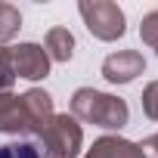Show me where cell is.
I'll return each mask as SVG.
<instances>
[{
	"mask_svg": "<svg viewBox=\"0 0 158 158\" xmlns=\"http://www.w3.org/2000/svg\"><path fill=\"white\" fill-rule=\"evenodd\" d=\"M22 28V13L13 3H0V47H6Z\"/></svg>",
	"mask_w": 158,
	"mask_h": 158,
	"instance_id": "cell-9",
	"label": "cell"
},
{
	"mask_svg": "<svg viewBox=\"0 0 158 158\" xmlns=\"http://www.w3.org/2000/svg\"><path fill=\"white\" fill-rule=\"evenodd\" d=\"M146 71V59L143 53L136 50H118V53H109L106 62H102V77L109 84H130Z\"/></svg>",
	"mask_w": 158,
	"mask_h": 158,
	"instance_id": "cell-6",
	"label": "cell"
},
{
	"mask_svg": "<svg viewBox=\"0 0 158 158\" xmlns=\"http://www.w3.org/2000/svg\"><path fill=\"white\" fill-rule=\"evenodd\" d=\"M139 37H143V44H146L149 50L158 53V10H152V13L143 16V22H139Z\"/></svg>",
	"mask_w": 158,
	"mask_h": 158,
	"instance_id": "cell-11",
	"label": "cell"
},
{
	"mask_svg": "<svg viewBox=\"0 0 158 158\" xmlns=\"http://www.w3.org/2000/svg\"><path fill=\"white\" fill-rule=\"evenodd\" d=\"M10 65H13V74L25 77V81H40V77L50 74V56L44 53L40 44L10 47Z\"/></svg>",
	"mask_w": 158,
	"mask_h": 158,
	"instance_id": "cell-5",
	"label": "cell"
},
{
	"mask_svg": "<svg viewBox=\"0 0 158 158\" xmlns=\"http://www.w3.org/2000/svg\"><path fill=\"white\" fill-rule=\"evenodd\" d=\"M139 149L146 152V158H158V133H152V136H146V139L139 143Z\"/></svg>",
	"mask_w": 158,
	"mask_h": 158,
	"instance_id": "cell-14",
	"label": "cell"
},
{
	"mask_svg": "<svg viewBox=\"0 0 158 158\" xmlns=\"http://www.w3.org/2000/svg\"><path fill=\"white\" fill-rule=\"evenodd\" d=\"M0 158H40L37 146L28 139H16V143H3L0 146Z\"/></svg>",
	"mask_w": 158,
	"mask_h": 158,
	"instance_id": "cell-10",
	"label": "cell"
},
{
	"mask_svg": "<svg viewBox=\"0 0 158 158\" xmlns=\"http://www.w3.org/2000/svg\"><path fill=\"white\" fill-rule=\"evenodd\" d=\"M34 146L40 158H77L84 146V130L71 115H53L37 133Z\"/></svg>",
	"mask_w": 158,
	"mask_h": 158,
	"instance_id": "cell-3",
	"label": "cell"
},
{
	"mask_svg": "<svg viewBox=\"0 0 158 158\" xmlns=\"http://www.w3.org/2000/svg\"><path fill=\"white\" fill-rule=\"evenodd\" d=\"M143 112H146V118L158 121V81L146 84V90H143Z\"/></svg>",
	"mask_w": 158,
	"mask_h": 158,
	"instance_id": "cell-13",
	"label": "cell"
},
{
	"mask_svg": "<svg viewBox=\"0 0 158 158\" xmlns=\"http://www.w3.org/2000/svg\"><path fill=\"white\" fill-rule=\"evenodd\" d=\"M77 13H81L87 31L96 40H118L127 31V19L124 10L112 0H81L77 3Z\"/></svg>",
	"mask_w": 158,
	"mask_h": 158,
	"instance_id": "cell-4",
	"label": "cell"
},
{
	"mask_svg": "<svg viewBox=\"0 0 158 158\" xmlns=\"http://www.w3.org/2000/svg\"><path fill=\"white\" fill-rule=\"evenodd\" d=\"M84 158H146V152L139 149V143H130L124 136H99L87 152Z\"/></svg>",
	"mask_w": 158,
	"mask_h": 158,
	"instance_id": "cell-7",
	"label": "cell"
},
{
	"mask_svg": "<svg viewBox=\"0 0 158 158\" xmlns=\"http://www.w3.org/2000/svg\"><path fill=\"white\" fill-rule=\"evenodd\" d=\"M16 84V74L10 65V47H0V93H13Z\"/></svg>",
	"mask_w": 158,
	"mask_h": 158,
	"instance_id": "cell-12",
	"label": "cell"
},
{
	"mask_svg": "<svg viewBox=\"0 0 158 158\" xmlns=\"http://www.w3.org/2000/svg\"><path fill=\"white\" fill-rule=\"evenodd\" d=\"M71 118L84 124H96L102 130H121L130 118V109L121 96H112L93 87H77L71 93Z\"/></svg>",
	"mask_w": 158,
	"mask_h": 158,
	"instance_id": "cell-2",
	"label": "cell"
},
{
	"mask_svg": "<svg viewBox=\"0 0 158 158\" xmlns=\"http://www.w3.org/2000/svg\"><path fill=\"white\" fill-rule=\"evenodd\" d=\"M44 53L50 56V62H68L74 56V34L65 25L50 28L47 37H44Z\"/></svg>",
	"mask_w": 158,
	"mask_h": 158,
	"instance_id": "cell-8",
	"label": "cell"
},
{
	"mask_svg": "<svg viewBox=\"0 0 158 158\" xmlns=\"http://www.w3.org/2000/svg\"><path fill=\"white\" fill-rule=\"evenodd\" d=\"M53 96L40 87L25 90L22 96L16 93H0V133H40L44 124L53 118Z\"/></svg>",
	"mask_w": 158,
	"mask_h": 158,
	"instance_id": "cell-1",
	"label": "cell"
}]
</instances>
